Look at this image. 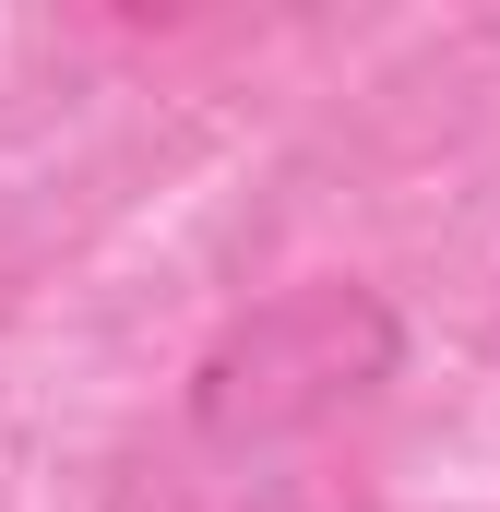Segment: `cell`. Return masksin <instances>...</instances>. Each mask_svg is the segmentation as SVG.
<instances>
[{
	"label": "cell",
	"mask_w": 500,
	"mask_h": 512,
	"mask_svg": "<svg viewBox=\"0 0 500 512\" xmlns=\"http://www.w3.org/2000/svg\"><path fill=\"white\" fill-rule=\"evenodd\" d=\"M405 370V322L381 286H286L239 310L203 358H191V441L203 453H274V441H310L322 417L370 405L381 382Z\"/></svg>",
	"instance_id": "1"
}]
</instances>
